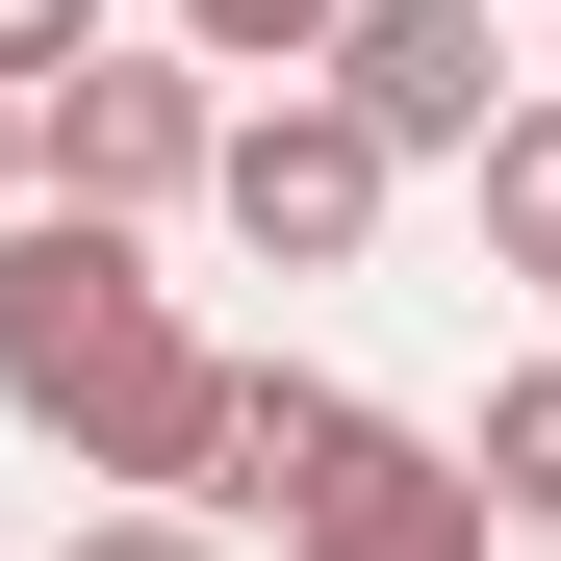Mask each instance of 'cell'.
Returning a JSON list of instances; mask_svg holds the SVG:
<instances>
[{
  "mask_svg": "<svg viewBox=\"0 0 561 561\" xmlns=\"http://www.w3.org/2000/svg\"><path fill=\"white\" fill-rule=\"evenodd\" d=\"M485 26H511V0H485Z\"/></svg>",
  "mask_w": 561,
  "mask_h": 561,
  "instance_id": "4fadbf2b",
  "label": "cell"
},
{
  "mask_svg": "<svg viewBox=\"0 0 561 561\" xmlns=\"http://www.w3.org/2000/svg\"><path fill=\"white\" fill-rule=\"evenodd\" d=\"M280 561H485V485H459V434H383L357 485L280 536Z\"/></svg>",
  "mask_w": 561,
  "mask_h": 561,
  "instance_id": "8992f818",
  "label": "cell"
},
{
  "mask_svg": "<svg viewBox=\"0 0 561 561\" xmlns=\"http://www.w3.org/2000/svg\"><path fill=\"white\" fill-rule=\"evenodd\" d=\"M205 153H230V77H179V51H77L51 103H26V205H77V230H153V205H205Z\"/></svg>",
  "mask_w": 561,
  "mask_h": 561,
  "instance_id": "7a4b0ae2",
  "label": "cell"
},
{
  "mask_svg": "<svg viewBox=\"0 0 561 561\" xmlns=\"http://www.w3.org/2000/svg\"><path fill=\"white\" fill-rule=\"evenodd\" d=\"M205 205H230V255H255V280H357L409 179L357 153L332 103H230V153H205Z\"/></svg>",
  "mask_w": 561,
  "mask_h": 561,
  "instance_id": "277c9868",
  "label": "cell"
},
{
  "mask_svg": "<svg viewBox=\"0 0 561 561\" xmlns=\"http://www.w3.org/2000/svg\"><path fill=\"white\" fill-rule=\"evenodd\" d=\"M77 51H103V0H0V103H51Z\"/></svg>",
  "mask_w": 561,
  "mask_h": 561,
  "instance_id": "30bf717a",
  "label": "cell"
},
{
  "mask_svg": "<svg viewBox=\"0 0 561 561\" xmlns=\"http://www.w3.org/2000/svg\"><path fill=\"white\" fill-rule=\"evenodd\" d=\"M51 561H230V536H205V511H77Z\"/></svg>",
  "mask_w": 561,
  "mask_h": 561,
  "instance_id": "8fae6325",
  "label": "cell"
},
{
  "mask_svg": "<svg viewBox=\"0 0 561 561\" xmlns=\"http://www.w3.org/2000/svg\"><path fill=\"white\" fill-rule=\"evenodd\" d=\"M307 103H332L357 153H383V179H409V153H485V128L536 103V77H511V26H485V0H357Z\"/></svg>",
  "mask_w": 561,
  "mask_h": 561,
  "instance_id": "3957f363",
  "label": "cell"
},
{
  "mask_svg": "<svg viewBox=\"0 0 561 561\" xmlns=\"http://www.w3.org/2000/svg\"><path fill=\"white\" fill-rule=\"evenodd\" d=\"M332 26H357V0H153V51H179V77H230V103H307Z\"/></svg>",
  "mask_w": 561,
  "mask_h": 561,
  "instance_id": "52a82bcc",
  "label": "cell"
},
{
  "mask_svg": "<svg viewBox=\"0 0 561 561\" xmlns=\"http://www.w3.org/2000/svg\"><path fill=\"white\" fill-rule=\"evenodd\" d=\"M459 179H485V280H536V307H561V77H536V103L459 153Z\"/></svg>",
  "mask_w": 561,
  "mask_h": 561,
  "instance_id": "ba28073f",
  "label": "cell"
},
{
  "mask_svg": "<svg viewBox=\"0 0 561 561\" xmlns=\"http://www.w3.org/2000/svg\"><path fill=\"white\" fill-rule=\"evenodd\" d=\"M357 459H383V409H357L332 357H230V409H205V485H179V511H205V536H307Z\"/></svg>",
  "mask_w": 561,
  "mask_h": 561,
  "instance_id": "5b68a950",
  "label": "cell"
},
{
  "mask_svg": "<svg viewBox=\"0 0 561 561\" xmlns=\"http://www.w3.org/2000/svg\"><path fill=\"white\" fill-rule=\"evenodd\" d=\"M459 485H485V536H561V357H511V383H485Z\"/></svg>",
  "mask_w": 561,
  "mask_h": 561,
  "instance_id": "9c48e42d",
  "label": "cell"
},
{
  "mask_svg": "<svg viewBox=\"0 0 561 561\" xmlns=\"http://www.w3.org/2000/svg\"><path fill=\"white\" fill-rule=\"evenodd\" d=\"M0 409H26L103 511H179L205 485V409H230V357L179 332V280H153V230H77V205H26L0 230Z\"/></svg>",
  "mask_w": 561,
  "mask_h": 561,
  "instance_id": "6da1fadb",
  "label": "cell"
},
{
  "mask_svg": "<svg viewBox=\"0 0 561 561\" xmlns=\"http://www.w3.org/2000/svg\"><path fill=\"white\" fill-rule=\"evenodd\" d=\"M0 230H26V103H0Z\"/></svg>",
  "mask_w": 561,
  "mask_h": 561,
  "instance_id": "7c38bea8",
  "label": "cell"
}]
</instances>
